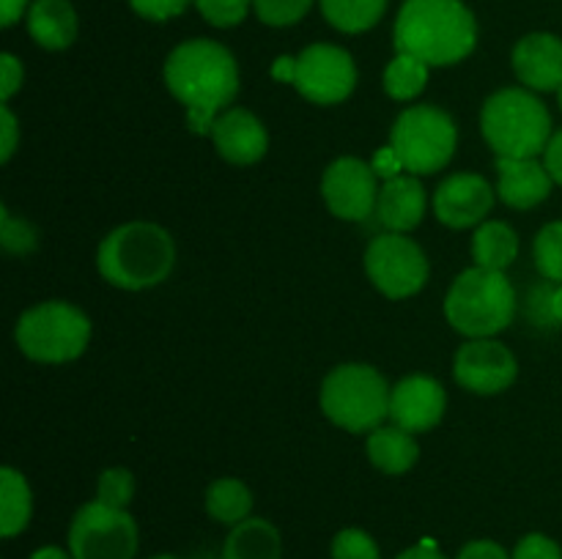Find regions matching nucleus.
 I'll list each match as a JSON object with an SVG mask.
<instances>
[{
    "label": "nucleus",
    "instance_id": "dca6fc26",
    "mask_svg": "<svg viewBox=\"0 0 562 559\" xmlns=\"http://www.w3.org/2000/svg\"><path fill=\"white\" fill-rule=\"evenodd\" d=\"M214 148L231 164H256L269 148L267 126L245 107H231L212 126Z\"/></svg>",
    "mask_w": 562,
    "mask_h": 559
},
{
    "label": "nucleus",
    "instance_id": "e433bc0d",
    "mask_svg": "<svg viewBox=\"0 0 562 559\" xmlns=\"http://www.w3.org/2000/svg\"><path fill=\"white\" fill-rule=\"evenodd\" d=\"M371 168H373V173L382 175L384 181L395 179V175H401V170H406L404 162H401V157H398V153H395L393 146L379 148L376 157H373V162H371Z\"/></svg>",
    "mask_w": 562,
    "mask_h": 559
},
{
    "label": "nucleus",
    "instance_id": "f257e3e1",
    "mask_svg": "<svg viewBox=\"0 0 562 559\" xmlns=\"http://www.w3.org/2000/svg\"><path fill=\"white\" fill-rule=\"evenodd\" d=\"M165 85L187 107L190 132L212 135L217 113L239 93V66L223 44L190 38L165 60Z\"/></svg>",
    "mask_w": 562,
    "mask_h": 559
},
{
    "label": "nucleus",
    "instance_id": "aec40b11",
    "mask_svg": "<svg viewBox=\"0 0 562 559\" xmlns=\"http://www.w3.org/2000/svg\"><path fill=\"white\" fill-rule=\"evenodd\" d=\"M27 31L44 49H66L77 38V14L69 0H33Z\"/></svg>",
    "mask_w": 562,
    "mask_h": 559
},
{
    "label": "nucleus",
    "instance_id": "473e14b6",
    "mask_svg": "<svg viewBox=\"0 0 562 559\" xmlns=\"http://www.w3.org/2000/svg\"><path fill=\"white\" fill-rule=\"evenodd\" d=\"M195 5L203 14V20L212 22V25L234 27L245 20L252 0H195Z\"/></svg>",
    "mask_w": 562,
    "mask_h": 559
},
{
    "label": "nucleus",
    "instance_id": "393cba45",
    "mask_svg": "<svg viewBox=\"0 0 562 559\" xmlns=\"http://www.w3.org/2000/svg\"><path fill=\"white\" fill-rule=\"evenodd\" d=\"M252 493L236 477H220L206 491V513L220 524L236 526L250 518Z\"/></svg>",
    "mask_w": 562,
    "mask_h": 559
},
{
    "label": "nucleus",
    "instance_id": "a18cd8bd",
    "mask_svg": "<svg viewBox=\"0 0 562 559\" xmlns=\"http://www.w3.org/2000/svg\"><path fill=\"white\" fill-rule=\"evenodd\" d=\"M31 559H71V554H66L64 548L58 546H44L36 548V551L31 554Z\"/></svg>",
    "mask_w": 562,
    "mask_h": 559
},
{
    "label": "nucleus",
    "instance_id": "c03bdc74",
    "mask_svg": "<svg viewBox=\"0 0 562 559\" xmlns=\"http://www.w3.org/2000/svg\"><path fill=\"white\" fill-rule=\"evenodd\" d=\"M547 307H549V316H552L558 323H562V283L552 290V294H549Z\"/></svg>",
    "mask_w": 562,
    "mask_h": 559
},
{
    "label": "nucleus",
    "instance_id": "5701e85b",
    "mask_svg": "<svg viewBox=\"0 0 562 559\" xmlns=\"http://www.w3.org/2000/svg\"><path fill=\"white\" fill-rule=\"evenodd\" d=\"M519 255V236L510 225L492 219V223L477 225L475 236H472V258L475 266L494 269V272H505L510 263Z\"/></svg>",
    "mask_w": 562,
    "mask_h": 559
},
{
    "label": "nucleus",
    "instance_id": "4468645a",
    "mask_svg": "<svg viewBox=\"0 0 562 559\" xmlns=\"http://www.w3.org/2000/svg\"><path fill=\"white\" fill-rule=\"evenodd\" d=\"M494 206V190L477 173H453L434 192V214L448 228H472L483 225Z\"/></svg>",
    "mask_w": 562,
    "mask_h": 559
},
{
    "label": "nucleus",
    "instance_id": "58836bf2",
    "mask_svg": "<svg viewBox=\"0 0 562 559\" xmlns=\"http://www.w3.org/2000/svg\"><path fill=\"white\" fill-rule=\"evenodd\" d=\"M0 129H3V148H0V159H3V162H9L11 153H14V148H16V135H20L14 113L9 110V102L0 104Z\"/></svg>",
    "mask_w": 562,
    "mask_h": 559
},
{
    "label": "nucleus",
    "instance_id": "72a5a7b5",
    "mask_svg": "<svg viewBox=\"0 0 562 559\" xmlns=\"http://www.w3.org/2000/svg\"><path fill=\"white\" fill-rule=\"evenodd\" d=\"M510 559H562V548L552 537L541 535V532H532V535H525L516 543Z\"/></svg>",
    "mask_w": 562,
    "mask_h": 559
},
{
    "label": "nucleus",
    "instance_id": "b1692460",
    "mask_svg": "<svg viewBox=\"0 0 562 559\" xmlns=\"http://www.w3.org/2000/svg\"><path fill=\"white\" fill-rule=\"evenodd\" d=\"M33 515V493L22 471L3 466L0 469V535L16 537Z\"/></svg>",
    "mask_w": 562,
    "mask_h": 559
},
{
    "label": "nucleus",
    "instance_id": "49530a36",
    "mask_svg": "<svg viewBox=\"0 0 562 559\" xmlns=\"http://www.w3.org/2000/svg\"><path fill=\"white\" fill-rule=\"evenodd\" d=\"M151 559H176V557H170V554H159V557H151Z\"/></svg>",
    "mask_w": 562,
    "mask_h": 559
},
{
    "label": "nucleus",
    "instance_id": "ea45409f",
    "mask_svg": "<svg viewBox=\"0 0 562 559\" xmlns=\"http://www.w3.org/2000/svg\"><path fill=\"white\" fill-rule=\"evenodd\" d=\"M543 164H547L549 175L554 179V184L562 186V129L554 132L552 140H549L547 151H543Z\"/></svg>",
    "mask_w": 562,
    "mask_h": 559
},
{
    "label": "nucleus",
    "instance_id": "412c9836",
    "mask_svg": "<svg viewBox=\"0 0 562 559\" xmlns=\"http://www.w3.org/2000/svg\"><path fill=\"white\" fill-rule=\"evenodd\" d=\"M368 460L376 466L384 475H404L420 458V447H417L415 436L398 425L376 427L368 433Z\"/></svg>",
    "mask_w": 562,
    "mask_h": 559
},
{
    "label": "nucleus",
    "instance_id": "9d476101",
    "mask_svg": "<svg viewBox=\"0 0 562 559\" xmlns=\"http://www.w3.org/2000/svg\"><path fill=\"white\" fill-rule=\"evenodd\" d=\"M366 272L387 299H406L426 285L428 258L409 236L387 230L368 244Z\"/></svg>",
    "mask_w": 562,
    "mask_h": 559
},
{
    "label": "nucleus",
    "instance_id": "a878e982",
    "mask_svg": "<svg viewBox=\"0 0 562 559\" xmlns=\"http://www.w3.org/2000/svg\"><path fill=\"white\" fill-rule=\"evenodd\" d=\"M324 16L344 33H362L384 16L387 0H318Z\"/></svg>",
    "mask_w": 562,
    "mask_h": 559
},
{
    "label": "nucleus",
    "instance_id": "bb28decb",
    "mask_svg": "<svg viewBox=\"0 0 562 559\" xmlns=\"http://www.w3.org/2000/svg\"><path fill=\"white\" fill-rule=\"evenodd\" d=\"M428 69L431 66L423 64L415 55L398 53L384 69V91L390 99H398V102H409V99L420 96L426 91L428 82Z\"/></svg>",
    "mask_w": 562,
    "mask_h": 559
},
{
    "label": "nucleus",
    "instance_id": "37998d69",
    "mask_svg": "<svg viewBox=\"0 0 562 559\" xmlns=\"http://www.w3.org/2000/svg\"><path fill=\"white\" fill-rule=\"evenodd\" d=\"M398 559H448L439 548H434L431 543H423V546L406 548L404 554H398Z\"/></svg>",
    "mask_w": 562,
    "mask_h": 559
},
{
    "label": "nucleus",
    "instance_id": "6e6552de",
    "mask_svg": "<svg viewBox=\"0 0 562 559\" xmlns=\"http://www.w3.org/2000/svg\"><path fill=\"white\" fill-rule=\"evenodd\" d=\"M459 132L445 110L431 104L406 107L395 118L390 132V146L401 157L409 175H431L453 159Z\"/></svg>",
    "mask_w": 562,
    "mask_h": 559
},
{
    "label": "nucleus",
    "instance_id": "c756f323",
    "mask_svg": "<svg viewBox=\"0 0 562 559\" xmlns=\"http://www.w3.org/2000/svg\"><path fill=\"white\" fill-rule=\"evenodd\" d=\"M0 244L9 255H27L36 250V228L27 219L11 217L5 208H0Z\"/></svg>",
    "mask_w": 562,
    "mask_h": 559
},
{
    "label": "nucleus",
    "instance_id": "a19ab883",
    "mask_svg": "<svg viewBox=\"0 0 562 559\" xmlns=\"http://www.w3.org/2000/svg\"><path fill=\"white\" fill-rule=\"evenodd\" d=\"M27 9V0H0V25L11 27Z\"/></svg>",
    "mask_w": 562,
    "mask_h": 559
},
{
    "label": "nucleus",
    "instance_id": "2eb2a0df",
    "mask_svg": "<svg viewBox=\"0 0 562 559\" xmlns=\"http://www.w3.org/2000/svg\"><path fill=\"white\" fill-rule=\"evenodd\" d=\"M448 406L442 384L431 376H406L401 378L390 395V417L398 427L409 433L431 431L439 425Z\"/></svg>",
    "mask_w": 562,
    "mask_h": 559
},
{
    "label": "nucleus",
    "instance_id": "423d86ee",
    "mask_svg": "<svg viewBox=\"0 0 562 559\" xmlns=\"http://www.w3.org/2000/svg\"><path fill=\"white\" fill-rule=\"evenodd\" d=\"M387 378L371 365H338L322 384V411L329 422L349 433H371L390 417Z\"/></svg>",
    "mask_w": 562,
    "mask_h": 559
},
{
    "label": "nucleus",
    "instance_id": "cd10ccee",
    "mask_svg": "<svg viewBox=\"0 0 562 559\" xmlns=\"http://www.w3.org/2000/svg\"><path fill=\"white\" fill-rule=\"evenodd\" d=\"M538 272L552 283H562V219L549 223L538 230L536 244H532Z\"/></svg>",
    "mask_w": 562,
    "mask_h": 559
},
{
    "label": "nucleus",
    "instance_id": "ddd939ff",
    "mask_svg": "<svg viewBox=\"0 0 562 559\" xmlns=\"http://www.w3.org/2000/svg\"><path fill=\"white\" fill-rule=\"evenodd\" d=\"M516 356L492 338H477L461 345L453 360L456 381L472 395L505 392L516 381Z\"/></svg>",
    "mask_w": 562,
    "mask_h": 559
},
{
    "label": "nucleus",
    "instance_id": "79ce46f5",
    "mask_svg": "<svg viewBox=\"0 0 562 559\" xmlns=\"http://www.w3.org/2000/svg\"><path fill=\"white\" fill-rule=\"evenodd\" d=\"M294 75H296V58H291V55H280V58L272 64V77L278 82H294Z\"/></svg>",
    "mask_w": 562,
    "mask_h": 559
},
{
    "label": "nucleus",
    "instance_id": "2f4dec72",
    "mask_svg": "<svg viewBox=\"0 0 562 559\" xmlns=\"http://www.w3.org/2000/svg\"><path fill=\"white\" fill-rule=\"evenodd\" d=\"M333 559H382L376 540L368 532L340 529L333 540Z\"/></svg>",
    "mask_w": 562,
    "mask_h": 559
},
{
    "label": "nucleus",
    "instance_id": "6ab92c4d",
    "mask_svg": "<svg viewBox=\"0 0 562 559\" xmlns=\"http://www.w3.org/2000/svg\"><path fill=\"white\" fill-rule=\"evenodd\" d=\"M426 214V190L417 181V175H395L384 181L379 190L376 217L393 233H409L423 223Z\"/></svg>",
    "mask_w": 562,
    "mask_h": 559
},
{
    "label": "nucleus",
    "instance_id": "f3484780",
    "mask_svg": "<svg viewBox=\"0 0 562 559\" xmlns=\"http://www.w3.org/2000/svg\"><path fill=\"white\" fill-rule=\"evenodd\" d=\"M514 71L530 91H560L562 38L554 33H527L514 47Z\"/></svg>",
    "mask_w": 562,
    "mask_h": 559
},
{
    "label": "nucleus",
    "instance_id": "0eeeda50",
    "mask_svg": "<svg viewBox=\"0 0 562 559\" xmlns=\"http://www.w3.org/2000/svg\"><path fill=\"white\" fill-rule=\"evenodd\" d=\"M22 354L44 365L77 360L91 343V321L69 301H42L20 316L14 329Z\"/></svg>",
    "mask_w": 562,
    "mask_h": 559
},
{
    "label": "nucleus",
    "instance_id": "9b49d317",
    "mask_svg": "<svg viewBox=\"0 0 562 559\" xmlns=\"http://www.w3.org/2000/svg\"><path fill=\"white\" fill-rule=\"evenodd\" d=\"M291 85L313 104H338L357 85L355 58L335 44H311L296 55V75Z\"/></svg>",
    "mask_w": 562,
    "mask_h": 559
},
{
    "label": "nucleus",
    "instance_id": "4c0bfd02",
    "mask_svg": "<svg viewBox=\"0 0 562 559\" xmlns=\"http://www.w3.org/2000/svg\"><path fill=\"white\" fill-rule=\"evenodd\" d=\"M456 559H510L508 551H505L499 543L494 540H472L467 543L464 548L459 551Z\"/></svg>",
    "mask_w": 562,
    "mask_h": 559
},
{
    "label": "nucleus",
    "instance_id": "7c9ffc66",
    "mask_svg": "<svg viewBox=\"0 0 562 559\" xmlns=\"http://www.w3.org/2000/svg\"><path fill=\"white\" fill-rule=\"evenodd\" d=\"M313 0H252L258 20L272 27H285L300 22L311 11Z\"/></svg>",
    "mask_w": 562,
    "mask_h": 559
},
{
    "label": "nucleus",
    "instance_id": "39448f33",
    "mask_svg": "<svg viewBox=\"0 0 562 559\" xmlns=\"http://www.w3.org/2000/svg\"><path fill=\"white\" fill-rule=\"evenodd\" d=\"M445 316L456 332L470 340L492 338L514 321L516 290L505 272L472 266L450 285L445 296Z\"/></svg>",
    "mask_w": 562,
    "mask_h": 559
},
{
    "label": "nucleus",
    "instance_id": "c85d7f7f",
    "mask_svg": "<svg viewBox=\"0 0 562 559\" xmlns=\"http://www.w3.org/2000/svg\"><path fill=\"white\" fill-rule=\"evenodd\" d=\"M132 497H135V477H132L130 469L113 466V469H104L102 475H99L97 502L108 504V507L126 510Z\"/></svg>",
    "mask_w": 562,
    "mask_h": 559
},
{
    "label": "nucleus",
    "instance_id": "4be33fe9",
    "mask_svg": "<svg viewBox=\"0 0 562 559\" xmlns=\"http://www.w3.org/2000/svg\"><path fill=\"white\" fill-rule=\"evenodd\" d=\"M223 559H283V537L267 518H247L231 529Z\"/></svg>",
    "mask_w": 562,
    "mask_h": 559
},
{
    "label": "nucleus",
    "instance_id": "c9c22d12",
    "mask_svg": "<svg viewBox=\"0 0 562 559\" xmlns=\"http://www.w3.org/2000/svg\"><path fill=\"white\" fill-rule=\"evenodd\" d=\"M22 77H25V71H22L20 60L11 53L0 55V99H3V102H9V99L20 91Z\"/></svg>",
    "mask_w": 562,
    "mask_h": 559
},
{
    "label": "nucleus",
    "instance_id": "a211bd4d",
    "mask_svg": "<svg viewBox=\"0 0 562 559\" xmlns=\"http://www.w3.org/2000/svg\"><path fill=\"white\" fill-rule=\"evenodd\" d=\"M554 179L538 159L497 157V195L510 208H532L552 192Z\"/></svg>",
    "mask_w": 562,
    "mask_h": 559
},
{
    "label": "nucleus",
    "instance_id": "20e7f679",
    "mask_svg": "<svg viewBox=\"0 0 562 559\" xmlns=\"http://www.w3.org/2000/svg\"><path fill=\"white\" fill-rule=\"evenodd\" d=\"M481 129L488 148L505 159H536L552 140V115L530 88H503L483 104Z\"/></svg>",
    "mask_w": 562,
    "mask_h": 559
},
{
    "label": "nucleus",
    "instance_id": "f8f14e48",
    "mask_svg": "<svg viewBox=\"0 0 562 559\" xmlns=\"http://www.w3.org/2000/svg\"><path fill=\"white\" fill-rule=\"evenodd\" d=\"M379 175L368 162L357 157H340L324 170L322 195L329 212L346 223H362L376 212Z\"/></svg>",
    "mask_w": 562,
    "mask_h": 559
},
{
    "label": "nucleus",
    "instance_id": "f03ea898",
    "mask_svg": "<svg viewBox=\"0 0 562 559\" xmlns=\"http://www.w3.org/2000/svg\"><path fill=\"white\" fill-rule=\"evenodd\" d=\"M393 36L398 53L428 66H453L475 49L477 22L461 0H404Z\"/></svg>",
    "mask_w": 562,
    "mask_h": 559
},
{
    "label": "nucleus",
    "instance_id": "7ed1b4c3",
    "mask_svg": "<svg viewBox=\"0 0 562 559\" xmlns=\"http://www.w3.org/2000/svg\"><path fill=\"white\" fill-rule=\"evenodd\" d=\"M99 274L124 290H143L168 280L176 266V244L154 223H126L110 230L97 252Z\"/></svg>",
    "mask_w": 562,
    "mask_h": 559
},
{
    "label": "nucleus",
    "instance_id": "f704fd0d",
    "mask_svg": "<svg viewBox=\"0 0 562 559\" xmlns=\"http://www.w3.org/2000/svg\"><path fill=\"white\" fill-rule=\"evenodd\" d=\"M130 5L143 20L165 22L170 16H179L190 5V0H130Z\"/></svg>",
    "mask_w": 562,
    "mask_h": 559
},
{
    "label": "nucleus",
    "instance_id": "de8ad7c7",
    "mask_svg": "<svg viewBox=\"0 0 562 559\" xmlns=\"http://www.w3.org/2000/svg\"><path fill=\"white\" fill-rule=\"evenodd\" d=\"M558 104H560V110H562V85H560V91H558Z\"/></svg>",
    "mask_w": 562,
    "mask_h": 559
},
{
    "label": "nucleus",
    "instance_id": "1a4fd4ad",
    "mask_svg": "<svg viewBox=\"0 0 562 559\" xmlns=\"http://www.w3.org/2000/svg\"><path fill=\"white\" fill-rule=\"evenodd\" d=\"M71 559H135L137 524L126 510L82 504L69 526Z\"/></svg>",
    "mask_w": 562,
    "mask_h": 559
}]
</instances>
